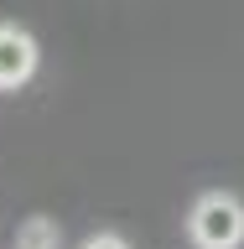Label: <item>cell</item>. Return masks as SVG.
<instances>
[{
	"instance_id": "6da1fadb",
	"label": "cell",
	"mask_w": 244,
	"mask_h": 249,
	"mask_svg": "<svg viewBox=\"0 0 244 249\" xmlns=\"http://www.w3.org/2000/svg\"><path fill=\"white\" fill-rule=\"evenodd\" d=\"M187 239L198 249H239L244 244V202L234 192H203L187 213Z\"/></svg>"
},
{
	"instance_id": "3957f363",
	"label": "cell",
	"mask_w": 244,
	"mask_h": 249,
	"mask_svg": "<svg viewBox=\"0 0 244 249\" xmlns=\"http://www.w3.org/2000/svg\"><path fill=\"white\" fill-rule=\"evenodd\" d=\"M16 249H57V223L52 218H26L16 229Z\"/></svg>"
},
{
	"instance_id": "277c9868",
	"label": "cell",
	"mask_w": 244,
	"mask_h": 249,
	"mask_svg": "<svg viewBox=\"0 0 244 249\" xmlns=\"http://www.w3.org/2000/svg\"><path fill=\"white\" fill-rule=\"evenodd\" d=\"M83 249H130V239H120V233H94V239H83Z\"/></svg>"
},
{
	"instance_id": "7a4b0ae2",
	"label": "cell",
	"mask_w": 244,
	"mask_h": 249,
	"mask_svg": "<svg viewBox=\"0 0 244 249\" xmlns=\"http://www.w3.org/2000/svg\"><path fill=\"white\" fill-rule=\"evenodd\" d=\"M37 62H42L37 36L26 26H16V21H0V93L26 89L31 73H37Z\"/></svg>"
}]
</instances>
